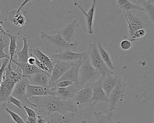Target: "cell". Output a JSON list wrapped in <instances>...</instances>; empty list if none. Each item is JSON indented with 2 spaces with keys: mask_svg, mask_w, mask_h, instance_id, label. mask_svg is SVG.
Wrapping results in <instances>:
<instances>
[{
  "mask_svg": "<svg viewBox=\"0 0 154 123\" xmlns=\"http://www.w3.org/2000/svg\"><path fill=\"white\" fill-rule=\"evenodd\" d=\"M12 62L17 66V67L20 69L22 72L23 76L25 77L26 76L31 75L36 73H44L48 75L50 77H51V75L48 73H46L37 67L35 65H31L28 63H20L16 61V60H13Z\"/></svg>",
  "mask_w": 154,
  "mask_h": 123,
  "instance_id": "cell-19",
  "label": "cell"
},
{
  "mask_svg": "<svg viewBox=\"0 0 154 123\" xmlns=\"http://www.w3.org/2000/svg\"><path fill=\"white\" fill-rule=\"evenodd\" d=\"M146 34V31L144 29H140L135 32L133 37L129 40V41L131 42H135L136 41L144 37Z\"/></svg>",
  "mask_w": 154,
  "mask_h": 123,
  "instance_id": "cell-32",
  "label": "cell"
},
{
  "mask_svg": "<svg viewBox=\"0 0 154 123\" xmlns=\"http://www.w3.org/2000/svg\"><path fill=\"white\" fill-rule=\"evenodd\" d=\"M48 123V122H47V123Z\"/></svg>",
  "mask_w": 154,
  "mask_h": 123,
  "instance_id": "cell-47",
  "label": "cell"
},
{
  "mask_svg": "<svg viewBox=\"0 0 154 123\" xmlns=\"http://www.w3.org/2000/svg\"><path fill=\"white\" fill-rule=\"evenodd\" d=\"M153 116H154V114H153Z\"/></svg>",
  "mask_w": 154,
  "mask_h": 123,
  "instance_id": "cell-46",
  "label": "cell"
},
{
  "mask_svg": "<svg viewBox=\"0 0 154 123\" xmlns=\"http://www.w3.org/2000/svg\"><path fill=\"white\" fill-rule=\"evenodd\" d=\"M95 116L92 123H115L113 120V114L111 112L107 115L101 112H94Z\"/></svg>",
  "mask_w": 154,
  "mask_h": 123,
  "instance_id": "cell-26",
  "label": "cell"
},
{
  "mask_svg": "<svg viewBox=\"0 0 154 123\" xmlns=\"http://www.w3.org/2000/svg\"><path fill=\"white\" fill-rule=\"evenodd\" d=\"M7 103L8 104L11 103L17 107H18L19 109H22V102H21L20 101L18 100L15 97H14L12 96L11 95L9 97L8 100H7Z\"/></svg>",
  "mask_w": 154,
  "mask_h": 123,
  "instance_id": "cell-35",
  "label": "cell"
},
{
  "mask_svg": "<svg viewBox=\"0 0 154 123\" xmlns=\"http://www.w3.org/2000/svg\"><path fill=\"white\" fill-rule=\"evenodd\" d=\"M30 51L36 58L46 65L49 69L52 72L53 69V64L51 58L42 53L38 48L32 49Z\"/></svg>",
  "mask_w": 154,
  "mask_h": 123,
  "instance_id": "cell-23",
  "label": "cell"
},
{
  "mask_svg": "<svg viewBox=\"0 0 154 123\" xmlns=\"http://www.w3.org/2000/svg\"><path fill=\"white\" fill-rule=\"evenodd\" d=\"M79 25L77 23L76 20H75L57 31L66 42L73 43L75 42H74L79 32Z\"/></svg>",
  "mask_w": 154,
  "mask_h": 123,
  "instance_id": "cell-10",
  "label": "cell"
},
{
  "mask_svg": "<svg viewBox=\"0 0 154 123\" xmlns=\"http://www.w3.org/2000/svg\"><path fill=\"white\" fill-rule=\"evenodd\" d=\"M57 89V87H44L29 85L26 88V97L29 99L32 97L55 95Z\"/></svg>",
  "mask_w": 154,
  "mask_h": 123,
  "instance_id": "cell-13",
  "label": "cell"
},
{
  "mask_svg": "<svg viewBox=\"0 0 154 123\" xmlns=\"http://www.w3.org/2000/svg\"><path fill=\"white\" fill-rule=\"evenodd\" d=\"M70 85H75L72 81H69V80H63V81H60V82L54 84L52 86V87H57V88H64L67 87Z\"/></svg>",
  "mask_w": 154,
  "mask_h": 123,
  "instance_id": "cell-33",
  "label": "cell"
},
{
  "mask_svg": "<svg viewBox=\"0 0 154 123\" xmlns=\"http://www.w3.org/2000/svg\"><path fill=\"white\" fill-rule=\"evenodd\" d=\"M128 23V29L129 31V39L130 40L136 31L144 29L146 24L135 13L134 11H129L124 13Z\"/></svg>",
  "mask_w": 154,
  "mask_h": 123,
  "instance_id": "cell-8",
  "label": "cell"
},
{
  "mask_svg": "<svg viewBox=\"0 0 154 123\" xmlns=\"http://www.w3.org/2000/svg\"><path fill=\"white\" fill-rule=\"evenodd\" d=\"M10 60L8 59H4L2 62V66L0 68V87L2 85V82L3 80V73L5 71V68L9 64Z\"/></svg>",
  "mask_w": 154,
  "mask_h": 123,
  "instance_id": "cell-34",
  "label": "cell"
},
{
  "mask_svg": "<svg viewBox=\"0 0 154 123\" xmlns=\"http://www.w3.org/2000/svg\"><path fill=\"white\" fill-rule=\"evenodd\" d=\"M120 47L123 50H129L132 47L131 42L128 40H124L120 43Z\"/></svg>",
  "mask_w": 154,
  "mask_h": 123,
  "instance_id": "cell-36",
  "label": "cell"
},
{
  "mask_svg": "<svg viewBox=\"0 0 154 123\" xmlns=\"http://www.w3.org/2000/svg\"><path fill=\"white\" fill-rule=\"evenodd\" d=\"M22 40L23 42V47L20 51L16 52L18 57V60L16 61L20 63H28V60L29 57V43L28 42L26 35H24Z\"/></svg>",
  "mask_w": 154,
  "mask_h": 123,
  "instance_id": "cell-24",
  "label": "cell"
},
{
  "mask_svg": "<svg viewBox=\"0 0 154 123\" xmlns=\"http://www.w3.org/2000/svg\"><path fill=\"white\" fill-rule=\"evenodd\" d=\"M73 1H74V2H75V3L77 2H76V1H75V0H73Z\"/></svg>",
  "mask_w": 154,
  "mask_h": 123,
  "instance_id": "cell-45",
  "label": "cell"
},
{
  "mask_svg": "<svg viewBox=\"0 0 154 123\" xmlns=\"http://www.w3.org/2000/svg\"><path fill=\"white\" fill-rule=\"evenodd\" d=\"M138 2L141 5L144 11L147 13L149 19L152 21L154 25V5L147 0H139Z\"/></svg>",
  "mask_w": 154,
  "mask_h": 123,
  "instance_id": "cell-29",
  "label": "cell"
},
{
  "mask_svg": "<svg viewBox=\"0 0 154 123\" xmlns=\"http://www.w3.org/2000/svg\"><path fill=\"white\" fill-rule=\"evenodd\" d=\"M18 69L19 68L17 67L16 70H13L11 65L8 64L5 68L3 80L0 87V103L7 102L15 85L23 77L22 73Z\"/></svg>",
  "mask_w": 154,
  "mask_h": 123,
  "instance_id": "cell-3",
  "label": "cell"
},
{
  "mask_svg": "<svg viewBox=\"0 0 154 123\" xmlns=\"http://www.w3.org/2000/svg\"><path fill=\"white\" fill-rule=\"evenodd\" d=\"M23 108L25 110L28 117H31V118H34V119H37V115L35 111L32 110V109L29 108L27 106H23Z\"/></svg>",
  "mask_w": 154,
  "mask_h": 123,
  "instance_id": "cell-37",
  "label": "cell"
},
{
  "mask_svg": "<svg viewBox=\"0 0 154 123\" xmlns=\"http://www.w3.org/2000/svg\"><path fill=\"white\" fill-rule=\"evenodd\" d=\"M80 123H87V122L85 120H82V121H81Z\"/></svg>",
  "mask_w": 154,
  "mask_h": 123,
  "instance_id": "cell-44",
  "label": "cell"
},
{
  "mask_svg": "<svg viewBox=\"0 0 154 123\" xmlns=\"http://www.w3.org/2000/svg\"><path fill=\"white\" fill-rule=\"evenodd\" d=\"M97 0H94L92 3V5L90 9L87 12L84 11V10L80 7L78 3H75L76 6H78L80 8L82 11L83 12L85 17V21H86V25L88 28V32L91 35H92L93 33V24L94 22V16H95V10H96V5H97Z\"/></svg>",
  "mask_w": 154,
  "mask_h": 123,
  "instance_id": "cell-18",
  "label": "cell"
},
{
  "mask_svg": "<svg viewBox=\"0 0 154 123\" xmlns=\"http://www.w3.org/2000/svg\"><path fill=\"white\" fill-rule=\"evenodd\" d=\"M75 117V114L73 112L64 115L54 114L48 116L46 120L48 123H73Z\"/></svg>",
  "mask_w": 154,
  "mask_h": 123,
  "instance_id": "cell-22",
  "label": "cell"
},
{
  "mask_svg": "<svg viewBox=\"0 0 154 123\" xmlns=\"http://www.w3.org/2000/svg\"><path fill=\"white\" fill-rule=\"evenodd\" d=\"M119 3V6L123 10L124 13L131 11L135 10L143 11V8L138 5L134 4L128 0H117Z\"/></svg>",
  "mask_w": 154,
  "mask_h": 123,
  "instance_id": "cell-27",
  "label": "cell"
},
{
  "mask_svg": "<svg viewBox=\"0 0 154 123\" xmlns=\"http://www.w3.org/2000/svg\"><path fill=\"white\" fill-rule=\"evenodd\" d=\"M52 60L53 69L51 73L49 87H52V86L58 81L61 77L72 67L74 63V62H66L58 60L52 59Z\"/></svg>",
  "mask_w": 154,
  "mask_h": 123,
  "instance_id": "cell-7",
  "label": "cell"
},
{
  "mask_svg": "<svg viewBox=\"0 0 154 123\" xmlns=\"http://www.w3.org/2000/svg\"><path fill=\"white\" fill-rule=\"evenodd\" d=\"M32 103L36 105L38 113L49 116L51 113H59L64 115L67 113L76 112L78 106L71 100L64 101L56 95L32 97L29 98Z\"/></svg>",
  "mask_w": 154,
  "mask_h": 123,
  "instance_id": "cell-1",
  "label": "cell"
},
{
  "mask_svg": "<svg viewBox=\"0 0 154 123\" xmlns=\"http://www.w3.org/2000/svg\"></svg>",
  "mask_w": 154,
  "mask_h": 123,
  "instance_id": "cell-48",
  "label": "cell"
},
{
  "mask_svg": "<svg viewBox=\"0 0 154 123\" xmlns=\"http://www.w3.org/2000/svg\"><path fill=\"white\" fill-rule=\"evenodd\" d=\"M147 1H149V2H150L151 3L153 4L154 5V0H147Z\"/></svg>",
  "mask_w": 154,
  "mask_h": 123,
  "instance_id": "cell-43",
  "label": "cell"
},
{
  "mask_svg": "<svg viewBox=\"0 0 154 123\" xmlns=\"http://www.w3.org/2000/svg\"><path fill=\"white\" fill-rule=\"evenodd\" d=\"M29 85L28 79L26 77L23 78L15 85L11 95L18 99L22 103L36 107V105L32 103L27 98L26 96V88Z\"/></svg>",
  "mask_w": 154,
  "mask_h": 123,
  "instance_id": "cell-9",
  "label": "cell"
},
{
  "mask_svg": "<svg viewBox=\"0 0 154 123\" xmlns=\"http://www.w3.org/2000/svg\"><path fill=\"white\" fill-rule=\"evenodd\" d=\"M26 123H37V120L34 118L29 117H26Z\"/></svg>",
  "mask_w": 154,
  "mask_h": 123,
  "instance_id": "cell-40",
  "label": "cell"
},
{
  "mask_svg": "<svg viewBox=\"0 0 154 123\" xmlns=\"http://www.w3.org/2000/svg\"><path fill=\"white\" fill-rule=\"evenodd\" d=\"M102 76L95 83L88 85L92 90V97L90 103L93 102L92 106L95 105L98 102L108 103L107 96L102 86Z\"/></svg>",
  "mask_w": 154,
  "mask_h": 123,
  "instance_id": "cell-12",
  "label": "cell"
},
{
  "mask_svg": "<svg viewBox=\"0 0 154 123\" xmlns=\"http://www.w3.org/2000/svg\"><path fill=\"white\" fill-rule=\"evenodd\" d=\"M88 56V53L87 52L76 53L72 51L66 50L59 54H52L51 58L52 59L61 60L64 62H71L82 59Z\"/></svg>",
  "mask_w": 154,
  "mask_h": 123,
  "instance_id": "cell-14",
  "label": "cell"
},
{
  "mask_svg": "<svg viewBox=\"0 0 154 123\" xmlns=\"http://www.w3.org/2000/svg\"><path fill=\"white\" fill-rule=\"evenodd\" d=\"M120 78L118 76L113 74L102 75V86L104 92L108 96L112 90L117 85Z\"/></svg>",
  "mask_w": 154,
  "mask_h": 123,
  "instance_id": "cell-16",
  "label": "cell"
},
{
  "mask_svg": "<svg viewBox=\"0 0 154 123\" xmlns=\"http://www.w3.org/2000/svg\"><path fill=\"white\" fill-rule=\"evenodd\" d=\"M92 97V89L87 85L84 88L80 89L77 92L75 97L71 100L75 103L78 107L82 108L87 106L90 103Z\"/></svg>",
  "mask_w": 154,
  "mask_h": 123,
  "instance_id": "cell-11",
  "label": "cell"
},
{
  "mask_svg": "<svg viewBox=\"0 0 154 123\" xmlns=\"http://www.w3.org/2000/svg\"><path fill=\"white\" fill-rule=\"evenodd\" d=\"M81 64L79 71L76 87L80 89L82 86L85 83L87 85L97 82L101 76V74L91 65L88 55L81 60Z\"/></svg>",
  "mask_w": 154,
  "mask_h": 123,
  "instance_id": "cell-4",
  "label": "cell"
},
{
  "mask_svg": "<svg viewBox=\"0 0 154 123\" xmlns=\"http://www.w3.org/2000/svg\"><path fill=\"white\" fill-rule=\"evenodd\" d=\"M87 52L91 65L102 75L113 74V71L109 68L100 57L97 43L91 44Z\"/></svg>",
  "mask_w": 154,
  "mask_h": 123,
  "instance_id": "cell-5",
  "label": "cell"
},
{
  "mask_svg": "<svg viewBox=\"0 0 154 123\" xmlns=\"http://www.w3.org/2000/svg\"><path fill=\"white\" fill-rule=\"evenodd\" d=\"M6 36H8L10 38V41L9 45V54L10 57V61H9L8 65L11 66L12 61L14 59V54L16 53V49L18 48V46L16 44L17 42V36L11 35L7 33Z\"/></svg>",
  "mask_w": 154,
  "mask_h": 123,
  "instance_id": "cell-28",
  "label": "cell"
},
{
  "mask_svg": "<svg viewBox=\"0 0 154 123\" xmlns=\"http://www.w3.org/2000/svg\"><path fill=\"white\" fill-rule=\"evenodd\" d=\"M9 43L7 41L5 40L2 37L0 38V59H10L9 55L5 54L4 52V49L9 46Z\"/></svg>",
  "mask_w": 154,
  "mask_h": 123,
  "instance_id": "cell-30",
  "label": "cell"
},
{
  "mask_svg": "<svg viewBox=\"0 0 154 123\" xmlns=\"http://www.w3.org/2000/svg\"><path fill=\"white\" fill-rule=\"evenodd\" d=\"M81 64V60H79L74 62L72 67L68 71L65 73L57 83L63 81V80H69V81H72L75 84V85L76 86L77 82H78V76H79V69Z\"/></svg>",
  "mask_w": 154,
  "mask_h": 123,
  "instance_id": "cell-17",
  "label": "cell"
},
{
  "mask_svg": "<svg viewBox=\"0 0 154 123\" xmlns=\"http://www.w3.org/2000/svg\"><path fill=\"white\" fill-rule=\"evenodd\" d=\"M97 44L99 52L103 61L106 63V65L109 69H111V70L115 69V66L109 53L107 51L103 48L102 45L100 43H98Z\"/></svg>",
  "mask_w": 154,
  "mask_h": 123,
  "instance_id": "cell-25",
  "label": "cell"
},
{
  "mask_svg": "<svg viewBox=\"0 0 154 123\" xmlns=\"http://www.w3.org/2000/svg\"><path fill=\"white\" fill-rule=\"evenodd\" d=\"M79 90L80 89L75 85H70L64 88H58L55 95L59 97L64 101L72 100Z\"/></svg>",
  "mask_w": 154,
  "mask_h": 123,
  "instance_id": "cell-20",
  "label": "cell"
},
{
  "mask_svg": "<svg viewBox=\"0 0 154 123\" xmlns=\"http://www.w3.org/2000/svg\"><path fill=\"white\" fill-rule=\"evenodd\" d=\"M29 85L36 86L48 87L51 77L44 73H36L31 75L26 76Z\"/></svg>",
  "mask_w": 154,
  "mask_h": 123,
  "instance_id": "cell-15",
  "label": "cell"
},
{
  "mask_svg": "<svg viewBox=\"0 0 154 123\" xmlns=\"http://www.w3.org/2000/svg\"><path fill=\"white\" fill-rule=\"evenodd\" d=\"M36 58L34 57H30L28 60V63L30 65H35L36 63Z\"/></svg>",
  "mask_w": 154,
  "mask_h": 123,
  "instance_id": "cell-38",
  "label": "cell"
},
{
  "mask_svg": "<svg viewBox=\"0 0 154 123\" xmlns=\"http://www.w3.org/2000/svg\"><path fill=\"white\" fill-rule=\"evenodd\" d=\"M126 83L125 80L120 78L115 88L107 97L108 103H109V112L116 110L124 101Z\"/></svg>",
  "mask_w": 154,
  "mask_h": 123,
  "instance_id": "cell-6",
  "label": "cell"
},
{
  "mask_svg": "<svg viewBox=\"0 0 154 123\" xmlns=\"http://www.w3.org/2000/svg\"><path fill=\"white\" fill-rule=\"evenodd\" d=\"M57 31L56 32L57 34L51 36L48 35L44 32H40V38L48 51L56 53H61L66 50L75 51L79 45V42L68 43L61 37L58 31Z\"/></svg>",
  "mask_w": 154,
  "mask_h": 123,
  "instance_id": "cell-2",
  "label": "cell"
},
{
  "mask_svg": "<svg viewBox=\"0 0 154 123\" xmlns=\"http://www.w3.org/2000/svg\"><path fill=\"white\" fill-rule=\"evenodd\" d=\"M32 0H24V2L22 3L21 4V5H20L19 8H18V11H20L21 10L22 8L23 7V6H25V5L27 3L29 2H30Z\"/></svg>",
  "mask_w": 154,
  "mask_h": 123,
  "instance_id": "cell-41",
  "label": "cell"
},
{
  "mask_svg": "<svg viewBox=\"0 0 154 123\" xmlns=\"http://www.w3.org/2000/svg\"><path fill=\"white\" fill-rule=\"evenodd\" d=\"M5 111L10 115V116L11 117L14 121L16 123H25L23 121V120L22 119L21 117L17 114L16 113L14 112L13 111H11L10 109L7 107H5Z\"/></svg>",
  "mask_w": 154,
  "mask_h": 123,
  "instance_id": "cell-31",
  "label": "cell"
},
{
  "mask_svg": "<svg viewBox=\"0 0 154 123\" xmlns=\"http://www.w3.org/2000/svg\"><path fill=\"white\" fill-rule=\"evenodd\" d=\"M8 14L9 21L15 27H22L26 24V17L21 11L14 9L9 11Z\"/></svg>",
  "mask_w": 154,
  "mask_h": 123,
  "instance_id": "cell-21",
  "label": "cell"
},
{
  "mask_svg": "<svg viewBox=\"0 0 154 123\" xmlns=\"http://www.w3.org/2000/svg\"><path fill=\"white\" fill-rule=\"evenodd\" d=\"M37 123H46L48 122L46 120L43 119L42 116L39 115H38L37 116Z\"/></svg>",
  "mask_w": 154,
  "mask_h": 123,
  "instance_id": "cell-39",
  "label": "cell"
},
{
  "mask_svg": "<svg viewBox=\"0 0 154 123\" xmlns=\"http://www.w3.org/2000/svg\"><path fill=\"white\" fill-rule=\"evenodd\" d=\"M7 32L5 31L4 28H3L2 26L0 24V34L2 35H6Z\"/></svg>",
  "mask_w": 154,
  "mask_h": 123,
  "instance_id": "cell-42",
  "label": "cell"
}]
</instances>
